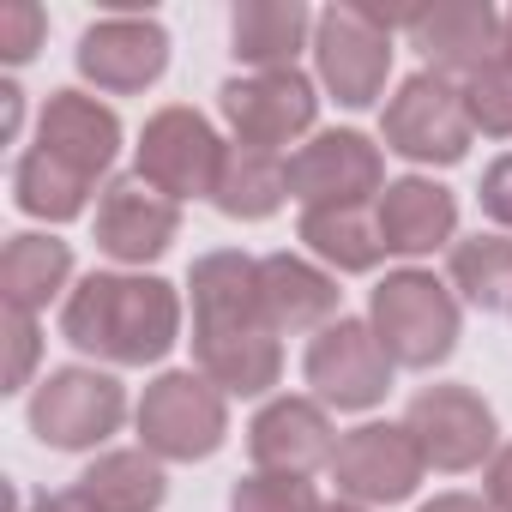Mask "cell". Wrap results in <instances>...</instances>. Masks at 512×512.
<instances>
[{
  "mask_svg": "<svg viewBox=\"0 0 512 512\" xmlns=\"http://www.w3.org/2000/svg\"><path fill=\"white\" fill-rule=\"evenodd\" d=\"M193 356L217 392H266L284 374L278 326L260 296V260L205 253L193 266Z\"/></svg>",
  "mask_w": 512,
  "mask_h": 512,
  "instance_id": "1",
  "label": "cell"
},
{
  "mask_svg": "<svg viewBox=\"0 0 512 512\" xmlns=\"http://www.w3.org/2000/svg\"><path fill=\"white\" fill-rule=\"evenodd\" d=\"M115 151H121L115 109H103L97 97H79V91H55L37 121V145L13 169L19 211L49 217V223L79 217L91 199V181L115 163Z\"/></svg>",
  "mask_w": 512,
  "mask_h": 512,
  "instance_id": "2",
  "label": "cell"
},
{
  "mask_svg": "<svg viewBox=\"0 0 512 512\" xmlns=\"http://www.w3.org/2000/svg\"><path fill=\"white\" fill-rule=\"evenodd\" d=\"M61 332H67V344H79V350H91V356H103V362L145 368V362H157V356L175 350L181 302H175V290L157 284V278L91 272V278L67 296Z\"/></svg>",
  "mask_w": 512,
  "mask_h": 512,
  "instance_id": "3",
  "label": "cell"
},
{
  "mask_svg": "<svg viewBox=\"0 0 512 512\" xmlns=\"http://www.w3.org/2000/svg\"><path fill=\"white\" fill-rule=\"evenodd\" d=\"M374 338L404 368H434L458 344V302L428 272H392L374 290Z\"/></svg>",
  "mask_w": 512,
  "mask_h": 512,
  "instance_id": "4",
  "label": "cell"
},
{
  "mask_svg": "<svg viewBox=\"0 0 512 512\" xmlns=\"http://www.w3.org/2000/svg\"><path fill=\"white\" fill-rule=\"evenodd\" d=\"M139 434L157 458H181V464L211 458L229 434L223 392L205 374H163L139 398Z\"/></svg>",
  "mask_w": 512,
  "mask_h": 512,
  "instance_id": "5",
  "label": "cell"
},
{
  "mask_svg": "<svg viewBox=\"0 0 512 512\" xmlns=\"http://www.w3.org/2000/svg\"><path fill=\"white\" fill-rule=\"evenodd\" d=\"M314 55L332 97L350 109H368L392 73V25L362 7H332L314 19Z\"/></svg>",
  "mask_w": 512,
  "mask_h": 512,
  "instance_id": "6",
  "label": "cell"
},
{
  "mask_svg": "<svg viewBox=\"0 0 512 512\" xmlns=\"http://www.w3.org/2000/svg\"><path fill=\"white\" fill-rule=\"evenodd\" d=\"M127 416V392L97 374V368H61L43 380V392L31 398V428L43 446H61V452H79V446H97L121 428Z\"/></svg>",
  "mask_w": 512,
  "mask_h": 512,
  "instance_id": "7",
  "label": "cell"
},
{
  "mask_svg": "<svg viewBox=\"0 0 512 512\" xmlns=\"http://www.w3.org/2000/svg\"><path fill=\"white\" fill-rule=\"evenodd\" d=\"M386 145L416 163H458L470 151V109L440 73H416L386 103Z\"/></svg>",
  "mask_w": 512,
  "mask_h": 512,
  "instance_id": "8",
  "label": "cell"
},
{
  "mask_svg": "<svg viewBox=\"0 0 512 512\" xmlns=\"http://www.w3.org/2000/svg\"><path fill=\"white\" fill-rule=\"evenodd\" d=\"M217 103H223V121L241 133V145L272 151V157H278V145H290L296 133H308L314 115H320V97H314V85H308L296 67L253 73V79H229V85L217 91Z\"/></svg>",
  "mask_w": 512,
  "mask_h": 512,
  "instance_id": "9",
  "label": "cell"
},
{
  "mask_svg": "<svg viewBox=\"0 0 512 512\" xmlns=\"http://www.w3.org/2000/svg\"><path fill=\"white\" fill-rule=\"evenodd\" d=\"M308 386L338 410H368L392 386V356L362 320H332L308 344Z\"/></svg>",
  "mask_w": 512,
  "mask_h": 512,
  "instance_id": "10",
  "label": "cell"
},
{
  "mask_svg": "<svg viewBox=\"0 0 512 512\" xmlns=\"http://www.w3.org/2000/svg\"><path fill=\"white\" fill-rule=\"evenodd\" d=\"M217 169H223V145H217V133H211L205 115H193V109H157L145 121L139 175L151 187H163L169 199L211 193L217 187Z\"/></svg>",
  "mask_w": 512,
  "mask_h": 512,
  "instance_id": "11",
  "label": "cell"
},
{
  "mask_svg": "<svg viewBox=\"0 0 512 512\" xmlns=\"http://www.w3.org/2000/svg\"><path fill=\"white\" fill-rule=\"evenodd\" d=\"M422 446L410 428H392V422H368L356 434L338 440L332 452V476L350 500H368V506H392L404 500L416 482H422Z\"/></svg>",
  "mask_w": 512,
  "mask_h": 512,
  "instance_id": "12",
  "label": "cell"
},
{
  "mask_svg": "<svg viewBox=\"0 0 512 512\" xmlns=\"http://www.w3.org/2000/svg\"><path fill=\"white\" fill-rule=\"evenodd\" d=\"M404 428L416 434L422 458L440 464V470H470L494 446V410L470 386H428V392H416Z\"/></svg>",
  "mask_w": 512,
  "mask_h": 512,
  "instance_id": "13",
  "label": "cell"
},
{
  "mask_svg": "<svg viewBox=\"0 0 512 512\" xmlns=\"http://www.w3.org/2000/svg\"><path fill=\"white\" fill-rule=\"evenodd\" d=\"M181 229V211L163 187H151L145 175H121L103 187V205H97V247L109 260H127V266H145L175 241Z\"/></svg>",
  "mask_w": 512,
  "mask_h": 512,
  "instance_id": "14",
  "label": "cell"
},
{
  "mask_svg": "<svg viewBox=\"0 0 512 512\" xmlns=\"http://www.w3.org/2000/svg\"><path fill=\"white\" fill-rule=\"evenodd\" d=\"M380 151L362 133H320L290 157V193L320 211V205H362V193H380Z\"/></svg>",
  "mask_w": 512,
  "mask_h": 512,
  "instance_id": "15",
  "label": "cell"
},
{
  "mask_svg": "<svg viewBox=\"0 0 512 512\" xmlns=\"http://www.w3.org/2000/svg\"><path fill=\"white\" fill-rule=\"evenodd\" d=\"M416 49L428 55V67L446 79L458 73L464 85L494 67L506 55V25L494 19V7H482V0H452V7H434L416 19Z\"/></svg>",
  "mask_w": 512,
  "mask_h": 512,
  "instance_id": "16",
  "label": "cell"
},
{
  "mask_svg": "<svg viewBox=\"0 0 512 512\" xmlns=\"http://www.w3.org/2000/svg\"><path fill=\"white\" fill-rule=\"evenodd\" d=\"M169 67V37L157 19H103L79 37V73L103 91H145Z\"/></svg>",
  "mask_w": 512,
  "mask_h": 512,
  "instance_id": "17",
  "label": "cell"
},
{
  "mask_svg": "<svg viewBox=\"0 0 512 512\" xmlns=\"http://www.w3.org/2000/svg\"><path fill=\"white\" fill-rule=\"evenodd\" d=\"M247 452L260 470H284V476H308L314 464H332V422L320 404L308 398H278L253 416L247 428Z\"/></svg>",
  "mask_w": 512,
  "mask_h": 512,
  "instance_id": "18",
  "label": "cell"
},
{
  "mask_svg": "<svg viewBox=\"0 0 512 512\" xmlns=\"http://www.w3.org/2000/svg\"><path fill=\"white\" fill-rule=\"evenodd\" d=\"M452 223H458L452 193L422 181V175L392 181L380 193V241H386V253H428V247H440L452 235Z\"/></svg>",
  "mask_w": 512,
  "mask_h": 512,
  "instance_id": "19",
  "label": "cell"
},
{
  "mask_svg": "<svg viewBox=\"0 0 512 512\" xmlns=\"http://www.w3.org/2000/svg\"><path fill=\"white\" fill-rule=\"evenodd\" d=\"M260 296L278 332H308L338 314V284L308 260H296V253H266L260 260Z\"/></svg>",
  "mask_w": 512,
  "mask_h": 512,
  "instance_id": "20",
  "label": "cell"
},
{
  "mask_svg": "<svg viewBox=\"0 0 512 512\" xmlns=\"http://www.w3.org/2000/svg\"><path fill=\"white\" fill-rule=\"evenodd\" d=\"M73 272V247L55 235H13L0 253V296L13 314H37Z\"/></svg>",
  "mask_w": 512,
  "mask_h": 512,
  "instance_id": "21",
  "label": "cell"
},
{
  "mask_svg": "<svg viewBox=\"0 0 512 512\" xmlns=\"http://www.w3.org/2000/svg\"><path fill=\"white\" fill-rule=\"evenodd\" d=\"M308 25L314 19H308V7H296V0H241L229 37H235V55L241 61H253L260 73H278L302 49Z\"/></svg>",
  "mask_w": 512,
  "mask_h": 512,
  "instance_id": "22",
  "label": "cell"
},
{
  "mask_svg": "<svg viewBox=\"0 0 512 512\" xmlns=\"http://www.w3.org/2000/svg\"><path fill=\"white\" fill-rule=\"evenodd\" d=\"M284 193H290V163H278L272 151H253V145L223 151V169H217V187H211L223 217H247V223L272 217L284 205Z\"/></svg>",
  "mask_w": 512,
  "mask_h": 512,
  "instance_id": "23",
  "label": "cell"
},
{
  "mask_svg": "<svg viewBox=\"0 0 512 512\" xmlns=\"http://www.w3.org/2000/svg\"><path fill=\"white\" fill-rule=\"evenodd\" d=\"M302 241L332 260L338 272H374L380 266V217H368L362 205H320V211H302Z\"/></svg>",
  "mask_w": 512,
  "mask_h": 512,
  "instance_id": "24",
  "label": "cell"
},
{
  "mask_svg": "<svg viewBox=\"0 0 512 512\" xmlns=\"http://www.w3.org/2000/svg\"><path fill=\"white\" fill-rule=\"evenodd\" d=\"M73 494L91 512H157L163 506V470L145 452H109L79 476Z\"/></svg>",
  "mask_w": 512,
  "mask_h": 512,
  "instance_id": "25",
  "label": "cell"
},
{
  "mask_svg": "<svg viewBox=\"0 0 512 512\" xmlns=\"http://www.w3.org/2000/svg\"><path fill=\"white\" fill-rule=\"evenodd\" d=\"M452 284L476 308H512V241L506 235H470L452 241Z\"/></svg>",
  "mask_w": 512,
  "mask_h": 512,
  "instance_id": "26",
  "label": "cell"
},
{
  "mask_svg": "<svg viewBox=\"0 0 512 512\" xmlns=\"http://www.w3.org/2000/svg\"><path fill=\"white\" fill-rule=\"evenodd\" d=\"M229 512H326V506H320L314 482H302V476H284V470H253V476H241V482H235Z\"/></svg>",
  "mask_w": 512,
  "mask_h": 512,
  "instance_id": "27",
  "label": "cell"
},
{
  "mask_svg": "<svg viewBox=\"0 0 512 512\" xmlns=\"http://www.w3.org/2000/svg\"><path fill=\"white\" fill-rule=\"evenodd\" d=\"M464 109H470V127H482L494 139H512V61L506 55L464 85Z\"/></svg>",
  "mask_w": 512,
  "mask_h": 512,
  "instance_id": "28",
  "label": "cell"
},
{
  "mask_svg": "<svg viewBox=\"0 0 512 512\" xmlns=\"http://www.w3.org/2000/svg\"><path fill=\"white\" fill-rule=\"evenodd\" d=\"M37 43H43V7L13 0V7L0 13V55H7V61H31Z\"/></svg>",
  "mask_w": 512,
  "mask_h": 512,
  "instance_id": "29",
  "label": "cell"
},
{
  "mask_svg": "<svg viewBox=\"0 0 512 512\" xmlns=\"http://www.w3.org/2000/svg\"><path fill=\"white\" fill-rule=\"evenodd\" d=\"M7 338H13V362H7V392H19L31 380V362H37V326L31 314H13L7 320Z\"/></svg>",
  "mask_w": 512,
  "mask_h": 512,
  "instance_id": "30",
  "label": "cell"
},
{
  "mask_svg": "<svg viewBox=\"0 0 512 512\" xmlns=\"http://www.w3.org/2000/svg\"><path fill=\"white\" fill-rule=\"evenodd\" d=\"M482 211H488L494 223H506V229H512V151L482 175Z\"/></svg>",
  "mask_w": 512,
  "mask_h": 512,
  "instance_id": "31",
  "label": "cell"
},
{
  "mask_svg": "<svg viewBox=\"0 0 512 512\" xmlns=\"http://www.w3.org/2000/svg\"><path fill=\"white\" fill-rule=\"evenodd\" d=\"M488 506L512 512V446H500V458L488 464Z\"/></svg>",
  "mask_w": 512,
  "mask_h": 512,
  "instance_id": "32",
  "label": "cell"
},
{
  "mask_svg": "<svg viewBox=\"0 0 512 512\" xmlns=\"http://www.w3.org/2000/svg\"><path fill=\"white\" fill-rule=\"evenodd\" d=\"M422 512H494L488 500H476V494H440L434 506H422Z\"/></svg>",
  "mask_w": 512,
  "mask_h": 512,
  "instance_id": "33",
  "label": "cell"
},
{
  "mask_svg": "<svg viewBox=\"0 0 512 512\" xmlns=\"http://www.w3.org/2000/svg\"><path fill=\"white\" fill-rule=\"evenodd\" d=\"M31 512H91V506H85L79 494H55V500H37Z\"/></svg>",
  "mask_w": 512,
  "mask_h": 512,
  "instance_id": "34",
  "label": "cell"
},
{
  "mask_svg": "<svg viewBox=\"0 0 512 512\" xmlns=\"http://www.w3.org/2000/svg\"><path fill=\"white\" fill-rule=\"evenodd\" d=\"M506 61H512V19H506Z\"/></svg>",
  "mask_w": 512,
  "mask_h": 512,
  "instance_id": "35",
  "label": "cell"
},
{
  "mask_svg": "<svg viewBox=\"0 0 512 512\" xmlns=\"http://www.w3.org/2000/svg\"><path fill=\"white\" fill-rule=\"evenodd\" d=\"M326 512H362V506H326Z\"/></svg>",
  "mask_w": 512,
  "mask_h": 512,
  "instance_id": "36",
  "label": "cell"
}]
</instances>
